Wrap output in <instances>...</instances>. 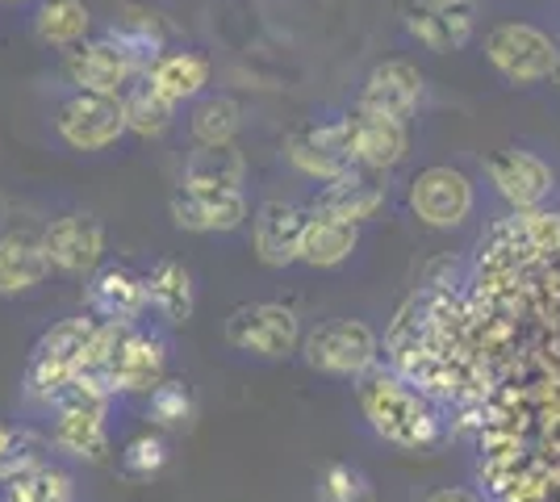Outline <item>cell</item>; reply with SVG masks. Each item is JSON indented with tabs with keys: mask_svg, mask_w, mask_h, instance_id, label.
I'll return each instance as SVG.
<instances>
[{
	"mask_svg": "<svg viewBox=\"0 0 560 502\" xmlns=\"http://www.w3.org/2000/svg\"><path fill=\"white\" fill-rule=\"evenodd\" d=\"M50 256L43 231H4L0 235V297H18L50 277Z\"/></svg>",
	"mask_w": 560,
	"mask_h": 502,
	"instance_id": "obj_19",
	"label": "cell"
},
{
	"mask_svg": "<svg viewBox=\"0 0 560 502\" xmlns=\"http://www.w3.org/2000/svg\"><path fill=\"white\" fill-rule=\"evenodd\" d=\"M243 155L234 151V143L222 147H197L185 160V176L180 185H201V189H243Z\"/></svg>",
	"mask_w": 560,
	"mask_h": 502,
	"instance_id": "obj_26",
	"label": "cell"
},
{
	"mask_svg": "<svg viewBox=\"0 0 560 502\" xmlns=\"http://www.w3.org/2000/svg\"><path fill=\"white\" fill-rule=\"evenodd\" d=\"M468 4H472V0H468Z\"/></svg>",
	"mask_w": 560,
	"mask_h": 502,
	"instance_id": "obj_38",
	"label": "cell"
},
{
	"mask_svg": "<svg viewBox=\"0 0 560 502\" xmlns=\"http://www.w3.org/2000/svg\"><path fill=\"white\" fill-rule=\"evenodd\" d=\"M55 130L59 139L75 151H105L114 147L121 135H126V118H121V105L117 96H101V93H75L59 105L55 114Z\"/></svg>",
	"mask_w": 560,
	"mask_h": 502,
	"instance_id": "obj_9",
	"label": "cell"
},
{
	"mask_svg": "<svg viewBox=\"0 0 560 502\" xmlns=\"http://www.w3.org/2000/svg\"><path fill=\"white\" fill-rule=\"evenodd\" d=\"M188 130H192L197 147L234 143V135L243 130V105L226 93L197 96V105H192V114H188Z\"/></svg>",
	"mask_w": 560,
	"mask_h": 502,
	"instance_id": "obj_25",
	"label": "cell"
},
{
	"mask_svg": "<svg viewBox=\"0 0 560 502\" xmlns=\"http://www.w3.org/2000/svg\"><path fill=\"white\" fill-rule=\"evenodd\" d=\"M63 68H68V80L80 89V93H101V96H121V89L130 80L147 75L139 59H130L126 50L109 43V38H96V43H75V47L63 55Z\"/></svg>",
	"mask_w": 560,
	"mask_h": 502,
	"instance_id": "obj_15",
	"label": "cell"
},
{
	"mask_svg": "<svg viewBox=\"0 0 560 502\" xmlns=\"http://www.w3.org/2000/svg\"><path fill=\"white\" fill-rule=\"evenodd\" d=\"M0 502H13V499H9V494H4V490H0Z\"/></svg>",
	"mask_w": 560,
	"mask_h": 502,
	"instance_id": "obj_35",
	"label": "cell"
},
{
	"mask_svg": "<svg viewBox=\"0 0 560 502\" xmlns=\"http://www.w3.org/2000/svg\"><path fill=\"white\" fill-rule=\"evenodd\" d=\"M117 105H121L126 130L139 135V139H160L167 126H172V114H176V105H172L147 75L130 80V84L121 89V96H117Z\"/></svg>",
	"mask_w": 560,
	"mask_h": 502,
	"instance_id": "obj_23",
	"label": "cell"
},
{
	"mask_svg": "<svg viewBox=\"0 0 560 502\" xmlns=\"http://www.w3.org/2000/svg\"><path fill=\"white\" fill-rule=\"evenodd\" d=\"M310 210L293 201H264L256 210V256L268 268H289L302 260V235Z\"/></svg>",
	"mask_w": 560,
	"mask_h": 502,
	"instance_id": "obj_18",
	"label": "cell"
},
{
	"mask_svg": "<svg viewBox=\"0 0 560 502\" xmlns=\"http://www.w3.org/2000/svg\"><path fill=\"white\" fill-rule=\"evenodd\" d=\"M89 25L93 17H89L84 0H38V9H34V34L47 47L71 50L75 43H84Z\"/></svg>",
	"mask_w": 560,
	"mask_h": 502,
	"instance_id": "obj_27",
	"label": "cell"
},
{
	"mask_svg": "<svg viewBox=\"0 0 560 502\" xmlns=\"http://www.w3.org/2000/svg\"><path fill=\"white\" fill-rule=\"evenodd\" d=\"M339 126H343V143H348L351 164L364 167V172H389L410 151L406 121L389 118V114H376V109L360 105V101L351 105L348 114H339Z\"/></svg>",
	"mask_w": 560,
	"mask_h": 502,
	"instance_id": "obj_8",
	"label": "cell"
},
{
	"mask_svg": "<svg viewBox=\"0 0 560 502\" xmlns=\"http://www.w3.org/2000/svg\"><path fill=\"white\" fill-rule=\"evenodd\" d=\"M364 502H369V499H364Z\"/></svg>",
	"mask_w": 560,
	"mask_h": 502,
	"instance_id": "obj_39",
	"label": "cell"
},
{
	"mask_svg": "<svg viewBox=\"0 0 560 502\" xmlns=\"http://www.w3.org/2000/svg\"><path fill=\"white\" fill-rule=\"evenodd\" d=\"M486 55L511 84H539L552 80L560 63V47L552 34H544L532 22H498L486 34Z\"/></svg>",
	"mask_w": 560,
	"mask_h": 502,
	"instance_id": "obj_5",
	"label": "cell"
},
{
	"mask_svg": "<svg viewBox=\"0 0 560 502\" xmlns=\"http://www.w3.org/2000/svg\"><path fill=\"white\" fill-rule=\"evenodd\" d=\"M552 80H557V84H560V63H557V75H552Z\"/></svg>",
	"mask_w": 560,
	"mask_h": 502,
	"instance_id": "obj_36",
	"label": "cell"
},
{
	"mask_svg": "<svg viewBox=\"0 0 560 502\" xmlns=\"http://www.w3.org/2000/svg\"><path fill=\"white\" fill-rule=\"evenodd\" d=\"M284 155H289V164L298 167L302 176L318 180V185L355 172V164H351V155H348V143H343L339 118H314V121L293 126V130H289V143H284Z\"/></svg>",
	"mask_w": 560,
	"mask_h": 502,
	"instance_id": "obj_10",
	"label": "cell"
},
{
	"mask_svg": "<svg viewBox=\"0 0 560 502\" xmlns=\"http://www.w3.org/2000/svg\"><path fill=\"white\" fill-rule=\"evenodd\" d=\"M355 247H360V226L310 210V222H305L302 235V264H310V268H335V264L348 260Z\"/></svg>",
	"mask_w": 560,
	"mask_h": 502,
	"instance_id": "obj_24",
	"label": "cell"
},
{
	"mask_svg": "<svg viewBox=\"0 0 560 502\" xmlns=\"http://www.w3.org/2000/svg\"><path fill=\"white\" fill-rule=\"evenodd\" d=\"M147 293H151V311L160 314L167 327H180V323L192 318L197 285H192V272H188L180 260L151 264V272H147Z\"/></svg>",
	"mask_w": 560,
	"mask_h": 502,
	"instance_id": "obj_22",
	"label": "cell"
},
{
	"mask_svg": "<svg viewBox=\"0 0 560 502\" xmlns=\"http://www.w3.org/2000/svg\"><path fill=\"white\" fill-rule=\"evenodd\" d=\"M109 402L114 394H105L101 385L75 382L55 402V419H50V444L71 460L84 465H101L109 456Z\"/></svg>",
	"mask_w": 560,
	"mask_h": 502,
	"instance_id": "obj_3",
	"label": "cell"
},
{
	"mask_svg": "<svg viewBox=\"0 0 560 502\" xmlns=\"http://www.w3.org/2000/svg\"><path fill=\"white\" fill-rule=\"evenodd\" d=\"M43 243H47V256L59 272L93 277L101 268V256H105V226H101V218L84 214V210H68L43 226Z\"/></svg>",
	"mask_w": 560,
	"mask_h": 502,
	"instance_id": "obj_13",
	"label": "cell"
},
{
	"mask_svg": "<svg viewBox=\"0 0 560 502\" xmlns=\"http://www.w3.org/2000/svg\"><path fill=\"white\" fill-rule=\"evenodd\" d=\"M0 490H4L13 502H75V486H71V478L59 469V465H47V460H38V465L22 469L18 478H9Z\"/></svg>",
	"mask_w": 560,
	"mask_h": 502,
	"instance_id": "obj_30",
	"label": "cell"
},
{
	"mask_svg": "<svg viewBox=\"0 0 560 502\" xmlns=\"http://www.w3.org/2000/svg\"><path fill=\"white\" fill-rule=\"evenodd\" d=\"M369 499V486H364V474L351 469L343 460H335L323 469L318 478V502H364Z\"/></svg>",
	"mask_w": 560,
	"mask_h": 502,
	"instance_id": "obj_33",
	"label": "cell"
},
{
	"mask_svg": "<svg viewBox=\"0 0 560 502\" xmlns=\"http://www.w3.org/2000/svg\"><path fill=\"white\" fill-rule=\"evenodd\" d=\"M147 419L155 431H192L197 423V394L185 377H164L147 394Z\"/></svg>",
	"mask_w": 560,
	"mask_h": 502,
	"instance_id": "obj_29",
	"label": "cell"
},
{
	"mask_svg": "<svg viewBox=\"0 0 560 502\" xmlns=\"http://www.w3.org/2000/svg\"><path fill=\"white\" fill-rule=\"evenodd\" d=\"M101 318L93 311L71 314V318H59L55 327L38 335V343L30 348L22 369V394L30 402H43V407H55L63 394H68L80 369H84V352L93 343Z\"/></svg>",
	"mask_w": 560,
	"mask_h": 502,
	"instance_id": "obj_2",
	"label": "cell"
},
{
	"mask_svg": "<svg viewBox=\"0 0 560 502\" xmlns=\"http://www.w3.org/2000/svg\"><path fill=\"white\" fill-rule=\"evenodd\" d=\"M486 180L493 185V192L514 206V210H544V201L557 189V172L548 160H539L536 151H498L486 160Z\"/></svg>",
	"mask_w": 560,
	"mask_h": 502,
	"instance_id": "obj_11",
	"label": "cell"
},
{
	"mask_svg": "<svg viewBox=\"0 0 560 502\" xmlns=\"http://www.w3.org/2000/svg\"><path fill=\"white\" fill-rule=\"evenodd\" d=\"M401 25L419 47L447 55V50L468 47L477 30V13L468 0H406Z\"/></svg>",
	"mask_w": 560,
	"mask_h": 502,
	"instance_id": "obj_14",
	"label": "cell"
},
{
	"mask_svg": "<svg viewBox=\"0 0 560 502\" xmlns=\"http://www.w3.org/2000/svg\"><path fill=\"white\" fill-rule=\"evenodd\" d=\"M302 357L314 373L360 382L381 360V335L364 318H330L305 335Z\"/></svg>",
	"mask_w": 560,
	"mask_h": 502,
	"instance_id": "obj_4",
	"label": "cell"
},
{
	"mask_svg": "<svg viewBox=\"0 0 560 502\" xmlns=\"http://www.w3.org/2000/svg\"><path fill=\"white\" fill-rule=\"evenodd\" d=\"M105 38L117 43L130 59H139L142 68H151V63L167 50L164 25L155 22L151 13H142V9H126L121 17H114L109 30H105Z\"/></svg>",
	"mask_w": 560,
	"mask_h": 502,
	"instance_id": "obj_28",
	"label": "cell"
},
{
	"mask_svg": "<svg viewBox=\"0 0 560 502\" xmlns=\"http://www.w3.org/2000/svg\"><path fill=\"white\" fill-rule=\"evenodd\" d=\"M355 402L364 410L369 428L406 453H427L444 444V415L435 410L431 394H422L415 382H406L397 369H369L355 382Z\"/></svg>",
	"mask_w": 560,
	"mask_h": 502,
	"instance_id": "obj_1",
	"label": "cell"
},
{
	"mask_svg": "<svg viewBox=\"0 0 560 502\" xmlns=\"http://www.w3.org/2000/svg\"><path fill=\"white\" fill-rule=\"evenodd\" d=\"M38 460H43V440L34 431L18 428V423H0V486Z\"/></svg>",
	"mask_w": 560,
	"mask_h": 502,
	"instance_id": "obj_32",
	"label": "cell"
},
{
	"mask_svg": "<svg viewBox=\"0 0 560 502\" xmlns=\"http://www.w3.org/2000/svg\"><path fill=\"white\" fill-rule=\"evenodd\" d=\"M422 502H481L472 490H465V486H440V490H431Z\"/></svg>",
	"mask_w": 560,
	"mask_h": 502,
	"instance_id": "obj_34",
	"label": "cell"
},
{
	"mask_svg": "<svg viewBox=\"0 0 560 502\" xmlns=\"http://www.w3.org/2000/svg\"><path fill=\"white\" fill-rule=\"evenodd\" d=\"M226 343L259 360H284L302 343V318L280 302H243L226 318Z\"/></svg>",
	"mask_w": 560,
	"mask_h": 502,
	"instance_id": "obj_6",
	"label": "cell"
},
{
	"mask_svg": "<svg viewBox=\"0 0 560 502\" xmlns=\"http://www.w3.org/2000/svg\"><path fill=\"white\" fill-rule=\"evenodd\" d=\"M422 93H427V80L415 63H406V59H385V63H376L369 80H364V89H360V105H369L376 114H389V118H410L415 109L422 105Z\"/></svg>",
	"mask_w": 560,
	"mask_h": 502,
	"instance_id": "obj_17",
	"label": "cell"
},
{
	"mask_svg": "<svg viewBox=\"0 0 560 502\" xmlns=\"http://www.w3.org/2000/svg\"><path fill=\"white\" fill-rule=\"evenodd\" d=\"M9 4H13V0H9Z\"/></svg>",
	"mask_w": 560,
	"mask_h": 502,
	"instance_id": "obj_37",
	"label": "cell"
},
{
	"mask_svg": "<svg viewBox=\"0 0 560 502\" xmlns=\"http://www.w3.org/2000/svg\"><path fill=\"white\" fill-rule=\"evenodd\" d=\"M410 210L431 231H456L477 210V192L460 167L431 164L410 180Z\"/></svg>",
	"mask_w": 560,
	"mask_h": 502,
	"instance_id": "obj_7",
	"label": "cell"
},
{
	"mask_svg": "<svg viewBox=\"0 0 560 502\" xmlns=\"http://www.w3.org/2000/svg\"><path fill=\"white\" fill-rule=\"evenodd\" d=\"M167 456H172L167 435L164 431H155V428H147V431L130 435V440L121 444V453H117V469H121V478H130V481H151L167 469Z\"/></svg>",
	"mask_w": 560,
	"mask_h": 502,
	"instance_id": "obj_31",
	"label": "cell"
},
{
	"mask_svg": "<svg viewBox=\"0 0 560 502\" xmlns=\"http://www.w3.org/2000/svg\"><path fill=\"white\" fill-rule=\"evenodd\" d=\"M172 222L192 235H226L247 222V197L243 189H201V185H176L167 197Z\"/></svg>",
	"mask_w": 560,
	"mask_h": 502,
	"instance_id": "obj_12",
	"label": "cell"
},
{
	"mask_svg": "<svg viewBox=\"0 0 560 502\" xmlns=\"http://www.w3.org/2000/svg\"><path fill=\"white\" fill-rule=\"evenodd\" d=\"M89 311L101 323H139L151 311L147 277L126 264H105L89 277Z\"/></svg>",
	"mask_w": 560,
	"mask_h": 502,
	"instance_id": "obj_16",
	"label": "cell"
},
{
	"mask_svg": "<svg viewBox=\"0 0 560 502\" xmlns=\"http://www.w3.org/2000/svg\"><path fill=\"white\" fill-rule=\"evenodd\" d=\"M147 80L160 89V93L172 101V105H185V101H197L210 84V59L201 50H185V47H167L151 68H147Z\"/></svg>",
	"mask_w": 560,
	"mask_h": 502,
	"instance_id": "obj_21",
	"label": "cell"
},
{
	"mask_svg": "<svg viewBox=\"0 0 560 502\" xmlns=\"http://www.w3.org/2000/svg\"><path fill=\"white\" fill-rule=\"evenodd\" d=\"M385 197H389V189H385L381 180H373L364 167H355V172L339 176V180H327L323 189L314 192V206H310V210L360 226V222H369V218L381 214Z\"/></svg>",
	"mask_w": 560,
	"mask_h": 502,
	"instance_id": "obj_20",
	"label": "cell"
}]
</instances>
